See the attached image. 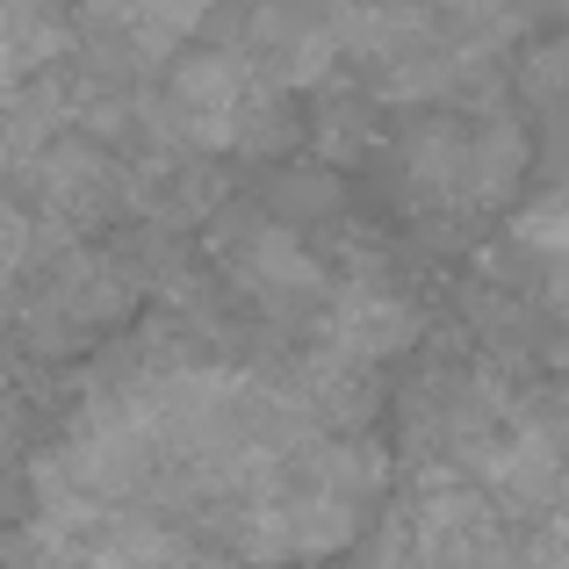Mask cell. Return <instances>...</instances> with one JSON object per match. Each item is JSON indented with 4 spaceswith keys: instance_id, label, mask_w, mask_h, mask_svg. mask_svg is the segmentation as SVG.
Listing matches in <instances>:
<instances>
[{
    "instance_id": "cell-4",
    "label": "cell",
    "mask_w": 569,
    "mask_h": 569,
    "mask_svg": "<svg viewBox=\"0 0 569 569\" xmlns=\"http://www.w3.org/2000/svg\"><path fill=\"white\" fill-rule=\"evenodd\" d=\"M519 246L541 260H569V188L541 194L533 209H519Z\"/></svg>"
},
{
    "instance_id": "cell-2",
    "label": "cell",
    "mask_w": 569,
    "mask_h": 569,
    "mask_svg": "<svg viewBox=\"0 0 569 569\" xmlns=\"http://www.w3.org/2000/svg\"><path fill=\"white\" fill-rule=\"evenodd\" d=\"M411 332H418V318H411V303H397V296H382V289H347L332 303V361H347V368H368V361H382V353H397V347H411Z\"/></svg>"
},
{
    "instance_id": "cell-1",
    "label": "cell",
    "mask_w": 569,
    "mask_h": 569,
    "mask_svg": "<svg viewBox=\"0 0 569 569\" xmlns=\"http://www.w3.org/2000/svg\"><path fill=\"white\" fill-rule=\"evenodd\" d=\"M167 116L188 144L202 152H231V144H260L267 138V80L246 51H194L167 72Z\"/></svg>"
},
{
    "instance_id": "cell-3",
    "label": "cell",
    "mask_w": 569,
    "mask_h": 569,
    "mask_svg": "<svg viewBox=\"0 0 569 569\" xmlns=\"http://www.w3.org/2000/svg\"><path fill=\"white\" fill-rule=\"evenodd\" d=\"M527 173V130L512 116H483L476 123V152H469V202H505Z\"/></svg>"
},
{
    "instance_id": "cell-6",
    "label": "cell",
    "mask_w": 569,
    "mask_h": 569,
    "mask_svg": "<svg viewBox=\"0 0 569 569\" xmlns=\"http://www.w3.org/2000/svg\"><path fill=\"white\" fill-rule=\"evenodd\" d=\"M562 512H569V483H562Z\"/></svg>"
},
{
    "instance_id": "cell-5",
    "label": "cell",
    "mask_w": 569,
    "mask_h": 569,
    "mask_svg": "<svg viewBox=\"0 0 569 569\" xmlns=\"http://www.w3.org/2000/svg\"><path fill=\"white\" fill-rule=\"evenodd\" d=\"M527 94L548 101V109H569V43H548V51L527 58Z\"/></svg>"
}]
</instances>
